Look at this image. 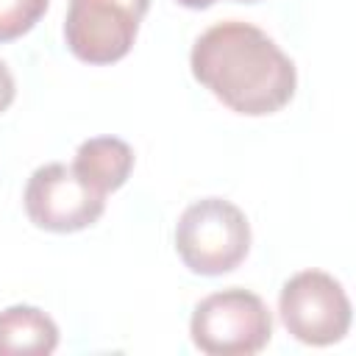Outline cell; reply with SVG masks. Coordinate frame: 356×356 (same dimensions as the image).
<instances>
[{
	"label": "cell",
	"instance_id": "cell-1",
	"mask_svg": "<svg viewBox=\"0 0 356 356\" xmlns=\"http://www.w3.org/2000/svg\"><path fill=\"white\" fill-rule=\"evenodd\" d=\"M189 67L222 106L245 117L281 111L298 86L295 61L261 28L222 19L206 28L189 53Z\"/></svg>",
	"mask_w": 356,
	"mask_h": 356
},
{
	"label": "cell",
	"instance_id": "cell-2",
	"mask_svg": "<svg viewBox=\"0 0 356 356\" xmlns=\"http://www.w3.org/2000/svg\"><path fill=\"white\" fill-rule=\"evenodd\" d=\"M175 250L195 275H225L236 270L250 250V222L245 211L225 197H200L189 203L175 222Z\"/></svg>",
	"mask_w": 356,
	"mask_h": 356
},
{
	"label": "cell",
	"instance_id": "cell-3",
	"mask_svg": "<svg viewBox=\"0 0 356 356\" xmlns=\"http://www.w3.org/2000/svg\"><path fill=\"white\" fill-rule=\"evenodd\" d=\"M189 337L209 356H250L273 339V314L256 292L228 286L195 306Z\"/></svg>",
	"mask_w": 356,
	"mask_h": 356
},
{
	"label": "cell",
	"instance_id": "cell-4",
	"mask_svg": "<svg viewBox=\"0 0 356 356\" xmlns=\"http://www.w3.org/2000/svg\"><path fill=\"white\" fill-rule=\"evenodd\" d=\"M284 328L303 345H334L350 328V300L342 284L325 270H300L278 292Z\"/></svg>",
	"mask_w": 356,
	"mask_h": 356
},
{
	"label": "cell",
	"instance_id": "cell-5",
	"mask_svg": "<svg viewBox=\"0 0 356 356\" xmlns=\"http://www.w3.org/2000/svg\"><path fill=\"white\" fill-rule=\"evenodd\" d=\"M150 0H70L64 42L86 64H114L134 47Z\"/></svg>",
	"mask_w": 356,
	"mask_h": 356
},
{
	"label": "cell",
	"instance_id": "cell-6",
	"mask_svg": "<svg viewBox=\"0 0 356 356\" xmlns=\"http://www.w3.org/2000/svg\"><path fill=\"white\" fill-rule=\"evenodd\" d=\"M25 214L36 228L75 234L95 225L106 209V195L92 189L72 164L50 161L31 172L25 184Z\"/></svg>",
	"mask_w": 356,
	"mask_h": 356
},
{
	"label": "cell",
	"instance_id": "cell-7",
	"mask_svg": "<svg viewBox=\"0 0 356 356\" xmlns=\"http://www.w3.org/2000/svg\"><path fill=\"white\" fill-rule=\"evenodd\" d=\"M72 170L92 189L108 195V192H117L128 181L134 170V150L120 136H92L78 145Z\"/></svg>",
	"mask_w": 356,
	"mask_h": 356
},
{
	"label": "cell",
	"instance_id": "cell-8",
	"mask_svg": "<svg viewBox=\"0 0 356 356\" xmlns=\"http://www.w3.org/2000/svg\"><path fill=\"white\" fill-rule=\"evenodd\" d=\"M58 348V325L39 306L17 303L0 312V356H47Z\"/></svg>",
	"mask_w": 356,
	"mask_h": 356
},
{
	"label": "cell",
	"instance_id": "cell-9",
	"mask_svg": "<svg viewBox=\"0 0 356 356\" xmlns=\"http://www.w3.org/2000/svg\"><path fill=\"white\" fill-rule=\"evenodd\" d=\"M50 0H0V42L19 39L47 11Z\"/></svg>",
	"mask_w": 356,
	"mask_h": 356
},
{
	"label": "cell",
	"instance_id": "cell-10",
	"mask_svg": "<svg viewBox=\"0 0 356 356\" xmlns=\"http://www.w3.org/2000/svg\"><path fill=\"white\" fill-rule=\"evenodd\" d=\"M14 95H17V83H14V75L8 70V64L0 58V114L14 103Z\"/></svg>",
	"mask_w": 356,
	"mask_h": 356
},
{
	"label": "cell",
	"instance_id": "cell-11",
	"mask_svg": "<svg viewBox=\"0 0 356 356\" xmlns=\"http://www.w3.org/2000/svg\"><path fill=\"white\" fill-rule=\"evenodd\" d=\"M175 3H181V6H186V8H195V11H200V8H209V6H214L217 0H175ZM236 3H259V0H236Z\"/></svg>",
	"mask_w": 356,
	"mask_h": 356
}]
</instances>
